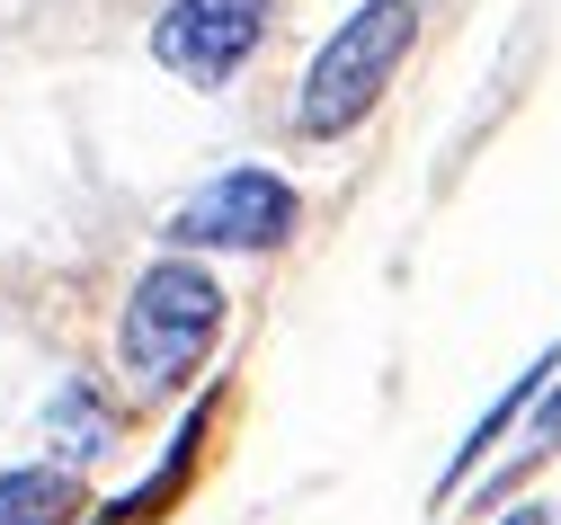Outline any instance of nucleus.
Listing matches in <instances>:
<instances>
[{
	"instance_id": "nucleus-1",
	"label": "nucleus",
	"mask_w": 561,
	"mask_h": 525,
	"mask_svg": "<svg viewBox=\"0 0 561 525\" xmlns=\"http://www.w3.org/2000/svg\"><path fill=\"white\" fill-rule=\"evenodd\" d=\"M410 36H419V0H366V10H347V19L330 27V45L312 54L304 90H295V125H304L312 142H330V134H347V125H366L375 99L392 90V71H401Z\"/></svg>"
},
{
	"instance_id": "nucleus-2",
	"label": "nucleus",
	"mask_w": 561,
	"mask_h": 525,
	"mask_svg": "<svg viewBox=\"0 0 561 525\" xmlns=\"http://www.w3.org/2000/svg\"><path fill=\"white\" fill-rule=\"evenodd\" d=\"M224 330V285L205 276L196 259H161L134 276V304H125V365L144 374V384H187L205 365Z\"/></svg>"
},
{
	"instance_id": "nucleus-3",
	"label": "nucleus",
	"mask_w": 561,
	"mask_h": 525,
	"mask_svg": "<svg viewBox=\"0 0 561 525\" xmlns=\"http://www.w3.org/2000/svg\"><path fill=\"white\" fill-rule=\"evenodd\" d=\"M295 222H304V196L250 161V170H224L196 196H179L161 232L179 259H196V250H276V241H295Z\"/></svg>"
},
{
	"instance_id": "nucleus-4",
	"label": "nucleus",
	"mask_w": 561,
	"mask_h": 525,
	"mask_svg": "<svg viewBox=\"0 0 561 525\" xmlns=\"http://www.w3.org/2000/svg\"><path fill=\"white\" fill-rule=\"evenodd\" d=\"M259 36H267V0H170L161 27H152V54H161V71H179V81L224 90L259 54Z\"/></svg>"
},
{
	"instance_id": "nucleus-5",
	"label": "nucleus",
	"mask_w": 561,
	"mask_h": 525,
	"mask_svg": "<svg viewBox=\"0 0 561 525\" xmlns=\"http://www.w3.org/2000/svg\"><path fill=\"white\" fill-rule=\"evenodd\" d=\"M81 516V481L62 464H19L0 472V525H72Z\"/></svg>"
},
{
	"instance_id": "nucleus-6",
	"label": "nucleus",
	"mask_w": 561,
	"mask_h": 525,
	"mask_svg": "<svg viewBox=\"0 0 561 525\" xmlns=\"http://www.w3.org/2000/svg\"><path fill=\"white\" fill-rule=\"evenodd\" d=\"M526 445H535V455H561V384L543 392V410H535V427H526Z\"/></svg>"
},
{
	"instance_id": "nucleus-7",
	"label": "nucleus",
	"mask_w": 561,
	"mask_h": 525,
	"mask_svg": "<svg viewBox=\"0 0 561 525\" xmlns=\"http://www.w3.org/2000/svg\"><path fill=\"white\" fill-rule=\"evenodd\" d=\"M500 525H552V516H543V507H508Z\"/></svg>"
}]
</instances>
